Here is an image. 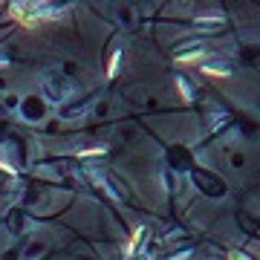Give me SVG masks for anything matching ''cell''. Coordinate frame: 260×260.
<instances>
[{"label":"cell","mask_w":260,"mask_h":260,"mask_svg":"<svg viewBox=\"0 0 260 260\" xmlns=\"http://www.w3.org/2000/svg\"><path fill=\"white\" fill-rule=\"evenodd\" d=\"M69 90H72V87H69V81H66L64 75H49V78L43 81V96L49 98V101H55V104L64 101V98L69 96Z\"/></svg>","instance_id":"6da1fadb"},{"label":"cell","mask_w":260,"mask_h":260,"mask_svg":"<svg viewBox=\"0 0 260 260\" xmlns=\"http://www.w3.org/2000/svg\"><path fill=\"white\" fill-rule=\"evenodd\" d=\"M231 260H252L249 255H243V252H231Z\"/></svg>","instance_id":"30bf717a"},{"label":"cell","mask_w":260,"mask_h":260,"mask_svg":"<svg viewBox=\"0 0 260 260\" xmlns=\"http://www.w3.org/2000/svg\"><path fill=\"white\" fill-rule=\"evenodd\" d=\"M202 55H205L202 46H191V49H185V52H176V61H179V64H185V61H199Z\"/></svg>","instance_id":"3957f363"},{"label":"cell","mask_w":260,"mask_h":260,"mask_svg":"<svg viewBox=\"0 0 260 260\" xmlns=\"http://www.w3.org/2000/svg\"><path fill=\"white\" fill-rule=\"evenodd\" d=\"M196 26H223V15H199Z\"/></svg>","instance_id":"5b68a950"},{"label":"cell","mask_w":260,"mask_h":260,"mask_svg":"<svg viewBox=\"0 0 260 260\" xmlns=\"http://www.w3.org/2000/svg\"><path fill=\"white\" fill-rule=\"evenodd\" d=\"M202 72L205 75H231V66L228 64H202Z\"/></svg>","instance_id":"277c9868"},{"label":"cell","mask_w":260,"mask_h":260,"mask_svg":"<svg viewBox=\"0 0 260 260\" xmlns=\"http://www.w3.org/2000/svg\"><path fill=\"white\" fill-rule=\"evenodd\" d=\"M142 234H145V228L136 226V231H133V237H130V243L125 246V258H130L133 252H136V246H139V240H142Z\"/></svg>","instance_id":"8992f818"},{"label":"cell","mask_w":260,"mask_h":260,"mask_svg":"<svg viewBox=\"0 0 260 260\" xmlns=\"http://www.w3.org/2000/svg\"><path fill=\"white\" fill-rule=\"evenodd\" d=\"M119 61H122V49H113V55H110V64H107V75H110V78L119 72Z\"/></svg>","instance_id":"52a82bcc"},{"label":"cell","mask_w":260,"mask_h":260,"mask_svg":"<svg viewBox=\"0 0 260 260\" xmlns=\"http://www.w3.org/2000/svg\"><path fill=\"white\" fill-rule=\"evenodd\" d=\"M6 64H9V58H6V55L0 52V66H6Z\"/></svg>","instance_id":"8fae6325"},{"label":"cell","mask_w":260,"mask_h":260,"mask_svg":"<svg viewBox=\"0 0 260 260\" xmlns=\"http://www.w3.org/2000/svg\"><path fill=\"white\" fill-rule=\"evenodd\" d=\"M21 113H23V119H29V122H38V119H43V113H46V110H43V101H41V98H23V101H21Z\"/></svg>","instance_id":"7a4b0ae2"},{"label":"cell","mask_w":260,"mask_h":260,"mask_svg":"<svg viewBox=\"0 0 260 260\" xmlns=\"http://www.w3.org/2000/svg\"><path fill=\"white\" fill-rule=\"evenodd\" d=\"M176 84H179V90H182V96L188 98V101H194V98H196V93H194V90H191V84H188V78H182V75H179V78H176Z\"/></svg>","instance_id":"ba28073f"},{"label":"cell","mask_w":260,"mask_h":260,"mask_svg":"<svg viewBox=\"0 0 260 260\" xmlns=\"http://www.w3.org/2000/svg\"><path fill=\"white\" fill-rule=\"evenodd\" d=\"M78 156H104V148H90V151H78Z\"/></svg>","instance_id":"9c48e42d"}]
</instances>
